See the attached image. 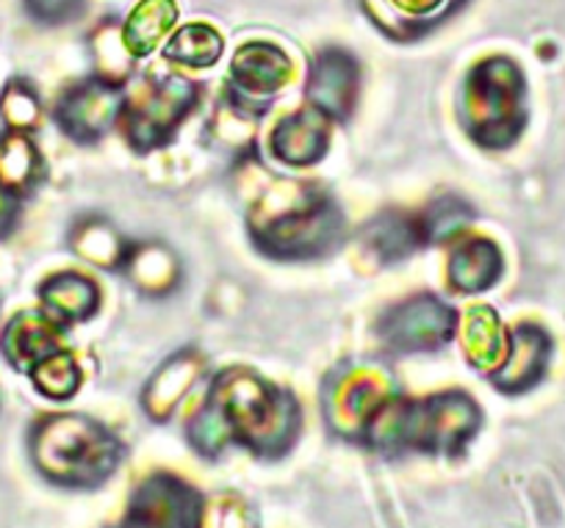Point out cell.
Listing matches in <instances>:
<instances>
[{"mask_svg": "<svg viewBox=\"0 0 565 528\" xmlns=\"http://www.w3.org/2000/svg\"><path fill=\"white\" fill-rule=\"evenodd\" d=\"M117 438L81 416L45 418L31 432V456L51 482L64 487H95L117 467Z\"/></svg>", "mask_w": 565, "mask_h": 528, "instance_id": "cell-1", "label": "cell"}, {"mask_svg": "<svg viewBox=\"0 0 565 528\" xmlns=\"http://www.w3.org/2000/svg\"><path fill=\"white\" fill-rule=\"evenodd\" d=\"M216 410L231 432L258 454L289 449L300 429V410L289 394L269 388L253 374H222L216 385Z\"/></svg>", "mask_w": 565, "mask_h": 528, "instance_id": "cell-2", "label": "cell"}, {"mask_svg": "<svg viewBox=\"0 0 565 528\" xmlns=\"http://www.w3.org/2000/svg\"><path fill=\"white\" fill-rule=\"evenodd\" d=\"M526 84L510 58H488L469 75L463 89V128L477 144L504 150L526 125Z\"/></svg>", "mask_w": 565, "mask_h": 528, "instance_id": "cell-3", "label": "cell"}, {"mask_svg": "<svg viewBox=\"0 0 565 528\" xmlns=\"http://www.w3.org/2000/svg\"><path fill=\"white\" fill-rule=\"evenodd\" d=\"M341 233V214L328 197H317L291 214L260 225L255 241L275 258L297 260L328 252Z\"/></svg>", "mask_w": 565, "mask_h": 528, "instance_id": "cell-4", "label": "cell"}, {"mask_svg": "<svg viewBox=\"0 0 565 528\" xmlns=\"http://www.w3.org/2000/svg\"><path fill=\"white\" fill-rule=\"evenodd\" d=\"M455 330H458V313L430 293L396 304L377 326L385 346L399 355L436 352L455 335Z\"/></svg>", "mask_w": 565, "mask_h": 528, "instance_id": "cell-5", "label": "cell"}, {"mask_svg": "<svg viewBox=\"0 0 565 528\" xmlns=\"http://www.w3.org/2000/svg\"><path fill=\"white\" fill-rule=\"evenodd\" d=\"M194 103H198V86L186 84V80L167 78L159 86H153V91L141 97L128 111L125 136L134 144V150L148 152L170 141V136L186 119Z\"/></svg>", "mask_w": 565, "mask_h": 528, "instance_id": "cell-6", "label": "cell"}, {"mask_svg": "<svg viewBox=\"0 0 565 528\" xmlns=\"http://www.w3.org/2000/svg\"><path fill=\"white\" fill-rule=\"evenodd\" d=\"M203 506L189 484L172 476H153L136 489L125 526L128 528H200Z\"/></svg>", "mask_w": 565, "mask_h": 528, "instance_id": "cell-7", "label": "cell"}, {"mask_svg": "<svg viewBox=\"0 0 565 528\" xmlns=\"http://www.w3.org/2000/svg\"><path fill=\"white\" fill-rule=\"evenodd\" d=\"M125 95L103 80H86L58 100L56 122L70 139L97 141L122 114Z\"/></svg>", "mask_w": 565, "mask_h": 528, "instance_id": "cell-8", "label": "cell"}, {"mask_svg": "<svg viewBox=\"0 0 565 528\" xmlns=\"http://www.w3.org/2000/svg\"><path fill=\"white\" fill-rule=\"evenodd\" d=\"M552 357V337L541 326L524 324L508 337V348L493 374V382L504 394H524L532 385L541 382Z\"/></svg>", "mask_w": 565, "mask_h": 528, "instance_id": "cell-9", "label": "cell"}, {"mask_svg": "<svg viewBox=\"0 0 565 528\" xmlns=\"http://www.w3.org/2000/svg\"><path fill=\"white\" fill-rule=\"evenodd\" d=\"M358 95L355 58L344 51H328L317 58L308 80V97L324 117H350Z\"/></svg>", "mask_w": 565, "mask_h": 528, "instance_id": "cell-10", "label": "cell"}, {"mask_svg": "<svg viewBox=\"0 0 565 528\" xmlns=\"http://www.w3.org/2000/svg\"><path fill=\"white\" fill-rule=\"evenodd\" d=\"M58 348V324L42 310H23L0 335V352L18 371H31L42 357Z\"/></svg>", "mask_w": 565, "mask_h": 528, "instance_id": "cell-11", "label": "cell"}, {"mask_svg": "<svg viewBox=\"0 0 565 528\" xmlns=\"http://www.w3.org/2000/svg\"><path fill=\"white\" fill-rule=\"evenodd\" d=\"M330 147L328 117L317 108L291 114L271 133V152L291 166H311L322 161Z\"/></svg>", "mask_w": 565, "mask_h": 528, "instance_id": "cell-12", "label": "cell"}, {"mask_svg": "<svg viewBox=\"0 0 565 528\" xmlns=\"http://www.w3.org/2000/svg\"><path fill=\"white\" fill-rule=\"evenodd\" d=\"M40 302L47 319L56 321L58 326H67L78 324L95 313L97 304H100V291L89 277L62 271V274H53L51 280L42 282Z\"/></svg>", "mask_w": 565, "mask_h": 528, "instance_id": "cell-13", "label": "cell"}, {"mask_svg": "<svg viewBox=\"0 0 565 528\" xmlns=\"http://www.w3.org/2000/svg\"><path fill=\"white\" fill-rule=\"evenodd\" d=\"M289 75V56L269 42H249L233 58V80L247 95H275Z\"/></svg>", "mask_w": 565, "mask_h": 528, "instance_id": "cell-14", "label": "cell"}, {"mask_svg": "<svg viewBox=\"0 0 565 528\" xmlns=\"http://www.w3.org/2000/svg\"><path fill=\"white\" fill-rule=\"evenodd\" d=\"M42 181V158L34 139L18 130L0 133V192L9 197H29Z\"/></svg>", "mask_w": 565, "mask_h": 528, "instance_id": "cell-15", "label": "cell"}, {"mask_svg": "<svg viewBox=\"0 0 565 528\" xmlns=\"http://www.w3.org/2000/svg\"><path fill=\"white\" fill-rule=\"evenodd\" d=\"M502 269L504 258L497 244L488 241V238H475V241L460 244L458 252L452 255L449 280H452V285L458 291H488L502 277Z\"/></svg>", "mask_w": 565, "mask_h": 528, "instance_id": "cell-16", "label": "cell"}, {"mask_svg": "<svg viewBox=\"0 0 565 528\" xmlns=\"http://www.w3.org/2000/svg\"><path fill=\"white\" fill-rule=\"evenodd\" d=\"M366 244L380 260L396 263V260L416 252L424 238L422 230H418V219L402 214H385L366 227Z\"/></svg>", "mask_w": 565, "mask_h": 528, "instance_id": "cell-17", "label": "cell"}, {"mask_svg": "<svg viewBox=\"0 0 565 528\" xmlns=\"http://www.w3.org/2000/svg\"><path fill=\"white\" fill-rule=\"evenodd\" d=\"M175 3L172 0H145L125 25V47L136 56H148L156 42L175 23Z\"/></svg>", "mask_w": 565, "mask_h": 528, "instance_id": "cell-18", "label": "cell"}, {"mask_svg": "<svg viewBox=\"0 0 565 528\" xmlns=\"http://www.w3.org/2000/svg\"><path fill=\"white\" fill-rule=\"evenodd\" d=\"M164 56L183 67H211L222 56V36L211 25H186L172 36Z\"/></svg>", "mask_w": 565, "mask_h": 528, "instance_id": "cell-19", "label": "cell"}, {"mask_svg": "<svg viewBox=\"0 0 565 528\" xmlns=\"http://www.w3.org/2000/svg\"><path fill=\"white\" fill-rule=\"evenodd\" d=\"M29 374L34 388L53 401H67L81 388L78 363H75V357L70 352H62V348L42 357Z\"/></svg>", "mask_w": 565, "mask_h": 528, "instance_id": "cell-20", "label": "cell"}, {"mask_svg": "<svg viewBox=\"0 0 565 528\" xmlns=\"http://www.w3.org/2000/svg\"><path fill=\"white\" fill-rule=\"evenodd\" d=\"M42 103L34 86L25 80H12L7 89L0 91V122L7 130L18 133H31L40 125Z\"/></svg>", "mask_w": 565, "mask_h": 528, "instance_id": "cell-21", "label": "cell"}, {"mask_svg": "<svg viewBox=\"0 0 565 528\" xmlns=\"http://www.w3.org/2000/svg\"><path fill=\"white\" fill-rule=\"evenodd\" d=\"M471 219H475V211L463 200L444 197L418 219V230H422L424 244L449 241L460 230H466L471 225Z\"/></svg>", "mask_w": 565, "mask_h": 528, "instance_id": "cell-22", "label": "cell"}, {"mask_svg": "<svg viewBox=\"0 0 565 528\" xmlns=\"http://www.w3.org/2000/svg\"><path fill=\"white\" fill-rule=\"evenodd\" d=\"M469 357L477 366H491V363H502L508 341L499 332V319L491 313V308H475L469 319Z\"/></svg>", "mask_w": 565, "mask_h": 528, "instance_id": "cell-23", "label": "cell"}, {"mask_svg": "<svg viewBox=\"0 0 565 528\" xmlns=\"http://www.w3.org/2000/svg\"><path fill=\"white\" fill-rule=\"evenodd\" d=\"M25 9L40 23L58 25L73 20L84 9V0H25Z\"/></svg>", "mask_w": 565, "mask_h": 528, "instance_id": "cell-24", "label": "cell"}, {"mask_svg": "<svg viewBox=\"0 0 565 528\" xmlns=\"http://www.w3.org/2000/svg\"><path fill=\"white\" fill-rule=\"evenodd\" d=\"M95 247H100V238L95 236V227H86L84 238H81V244H75V249L84 258H89V252ZM117 258H128V249H119V244H111V247H106V255H100V263H114Z\"/></svg>", "mask_w": 565, "mask_h": 528, "instance_id": "cell-25", "label": "cell"}, {"mask_svg": "<svg viewBox=\"0 0 565 528\" xmlns=\"http://www.w3.org/2000/svg\"><path fill=\"white\" fill-rule=\"evenodd\" d=\"M18 219V200L9 197L7 192H0V238L7 236Z\"/></svg>", "mask_w": 565, "mask_h": 528, "instance_id": "cell-26", "label": "cell"}, {"mask_svg": "<svg viewBox=\"0 0 565 528\" xmlns=\"http://www.w3.org/2000/svg\"><path fill=\"white\" fill-rule=\"evenodd\" d=\"M391 3H396V7L411 14H430L438 12L447 0H391Z\"/></svg>", "mask_w": 565, "mask_h": 528, "instance_id": "cell-27", "label": "cell"}, {"mask_svg": "<svg viewBox=\"0 0 565 528\" xmlns=\"http://www.w3.org/2000/svg\"><path fill=\"white\" fill-rule=\"evenodd\" d=\"M122 528H128V526H122Z\"/></svg>", "mask_w": 565, "mask_h": 528, "instance_id": "cell-28", "label": "cell"}]
</instances>
